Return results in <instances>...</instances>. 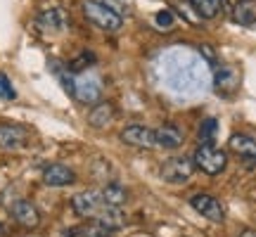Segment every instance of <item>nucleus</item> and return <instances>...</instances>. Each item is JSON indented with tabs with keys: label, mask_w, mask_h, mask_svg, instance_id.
I'll return each mask as SVG.
<instances>
[{
	"label": "nucleus",
	"mask_w": 256,
	"mask_h": 237,
	"mask_svg": "<svg viewBox=\"0 0 256 237\" xmlns=\"http://www.w3.org/2000/svg\"><path fill=\"white\" fill-rule=\"evenodd\" d=\"M28 142V130L19 124H0V150H22Z\"/></svg>",
	"instance_id": "obj_9"
},
{
	"label": "nucleus",
	"mask_w": 256,
	"mask_h": 237,
	"mask_svg": "<svg viewBox=\"0 0 256 237\" xmlns=\"http://www.w3.org/2000/svg\"><path fill=\"white\" fill-rule=\"evenodd\" d=\"M228 147L232 154L240 156V162L244 166H249V168L256 166V140L254 138L244 136V133H235V136L230 138Z\"/></svg>",
	"instance_id": "obj_10"
},
{
	"label": "nucleus",
	"mask_w": 256,
	"mask_h": 237,
	"mask_svg": "<svg viewBox=\"0 0 256 237\" xmlns=\"http://www.w3.org/2000/svg\"><path fill=\"white\" fill-rule=\"evenodd\" d=\"M190 8L200 19H216L223 10V0H190Z\"/></svg>",
	"instance_id": "obj_19"
},
{
	"label": "nucleus",
	"mask_w": 256,
	"mask_h": 237,
	"mask_svg": "<svg viewBox=\"0 0 256 237\" xmlns=\"http://www.w3.org/2000/svg\"><path fill=\"white\" fill-rule=\"evenodd\" d=\"M83 17L88 19L92 26L102 28L107 34H116L124 26V19L116 12H112L102 0H83Z\"/></svg>",
	"instance_id": "obj_2"
},
{
	"label": "nucleus",
	"mask_w": 256,
	"mask_h": 237,
	"mask_svg": "<svg viewBox=\"0 0 256 237\" xmlns=\"http://www.w3.org/2000/svg\"><path fill=\"white\" fill-rule=\"evenodd\" d=\"M100 237H112V232H104V235H100Z\"/></svg>",
	"instance_id": "obj_27"
},
{
	"label": "nucleus",
	"mask_w": 256,
	"mask_h": 237,
	"mask_svg": "<svg viewBox=\"0 0 256 237\" xmlns=\"http://www.w3.org/2000/svg\"><path fill=\"white\" fill-rule=\"evenodd\" d=\"M216 130H218V121H216L214 116L204 118V121L200 124V130H197V140H200V145H214Z\"/></svg>",
	"instance_id": "obj_21"
},
{
	"label": "nucleus",
	"mask_w": 256,
	"mask_h": 237,
	"mask_svg": "<svg viewBox=\"0 0 256 237\" xmlns=\"http://www.w3.org/2000/svg\"><path fill=\"white\" fill-rule=\"evenodd\" d=\"M74 98L81 104L102 102V86L90 74H74Z\"/></svg>",
	"instance_id": "obj_5"
},
{
	"label": "nucleus",
	"mask_w": 256,
	"mask_h": 237,
	"mask_svg": "<svg viewBox=\"0 0 256 237\" xmlns=\"http://www.w3.org/2000/svg\"><path fill=\"white\" fill-rule=\"evenodd\" d=\"M107 204L102 200V192H95V190H83L78 194H74L72 200V209L76 216H81V218H98L102 214Z\"/></svg>",
	"instance_id": "obj_4"
},
{
	"label": "nucleus",
	"mask_w": 256,
	"mask_h": 237,
	"mask_svg": "<svg viewBox=\"0 0 256 237\" xmlns=\"http://www.w3.org/2000/svg\"><path fill=\"white\" fill-rule=\"evenodd\" d=\"M43 182L50 188H66L76 182V174L64 164H50L43 168Z\"/></svg>",
	"instance_id": "obj_14"
},
{
	"label": "nucleus",
	"mask_w": 256,
	"mask_h": 237,
	"mask_svg": "<svg viewBox=\"0 0 256 237\" xmlns=\"http://www.w3.org/2000/svg\"><path fill=\"white\" fill-rule=\"evenodd\" d=\"M192 171H194L192 159H188V156H174V159H168L162 166V178L166 182H171V185H183V182L190 180Z\"/></svg>",
	"instance_id": "obj_6"
},
{
	"label": "nucleus",
	"mask_w": 256,
	"mask_h": 237,
	"mask_svg": "<svg viewBox=\"0 0 256 237\" xmlns=\"http://www.w3.org/2000/svg\"><path fill=\"white\" fill-rule=\"evenodd\" d=\"M90 64H95V55H92V52H83V55H78L74 60L72 74H76L78 69H86V66H90Z\"/></svg>",
	"instance_id": "obj_25"
},
{
	"label": "nucleus",
	"mask_w": 256,
	"mask_h": 237,
	"mask_svg": "<svg viewBox=\"0 0 256 237\" xmlns=\"http://www.w3.org/2000/svg\"><path fill=\"white\" fill-rule=\"evenodd\" d=\"M190 206L197 211V214H202L204 218L214 220V223H220V220L226 218L223 204H220L214 194H209V192H197V194H192V197H190Z\"/></svg>",
	"instance_id": "obj_7"
},
{
	"label": "nucleus",
	"mask_w": 256,
	"mask_h": 237,
	"mask_svg": "<svg viewBox=\"0 0 256 237\" xmlns=\"http://www.w3.org/2000/svg\"><path fill=\"white\" fill-rule=\"evenodd\" d=\"M154 26L159 31H174L176 28V17L171 10H159L154 14Z\"/></svg>",
	"instance_id": "obj_22"
},
{
	"label": "nucleus",
	"mask_w": 256,
	"mask_h": 237,
	"mask_svg": "<svg viewBox=\"0 0 256 237\" xmlns=\"http://www.w3.org/2000/svg\"><path fill=\"white\" fill-rule=\"evenodd\" d=\"M211 83H214V88H216L220 95H232V92L238 90V86H240V74H238L235 66H230V64H220V66L214 69Z\"/></svg>",
	"instance_id": "obj_11"
},
{
	"label": "nucleus",
	"mask_w": 256,
	"mask_h": 237,
	"mask_svg": "<svg viewBox=\"0 0 256 237\" xmlns=\"http://www.w3.org/2000/svg\"><path fill=\"white\" fill-rule=\"evenodd\" d=\"M107 8L112 10V12H116L121 19L124 17H128V14H133V0H102Z\"/></svg>",
	"instance_id": "obj_23"
},
{
	"label": "nucleus",
	"mask_w": 256,
	"mask_h": 237,
	"mask_svg": "<svg viewBox=\"0 0 256 237\" xmlns=\"http://www.w3.org/2000/svg\"><path fill=\"white\" fill-rule=\"evenodd\" d=\"M95 220H98L100 226H104L107 230H112V232H114V230H119V228H124V226H126V214L121 211V206H104V209H102V214Z\"/></svg>",
	"instance_id": "obj_18"
},
{
	"label": "nucleus",
	"mask_w": 256,
	"mask_h": 237,
	"mask_svg": "<svg viewBox=\"0 0 256 237\" xmlns=\"http://www.w3.org/2000/svg\"><path fill=\"white\" fill-rule=\"evenodd\" d=\"M192 164L194 168H200L202 174L206 176H218L226 166H228V156L223 150L214 145H200L192 154Z\"/></svg>",
	"instance_id": "obj_3"
},
{
	"label": "nucleus",
	"mask_w": 256,
	"mask_h": 237,
	"mask_svg": "<svg viewBox=\"0 0 256 237\" xmlns=\"http://www.w3.org/2000/svg\"><path fill=\"white\" fill-rule=\"evenodd\" d=\"M156 74L166 88L176 95L192 98L209 88L211 74L206 60L185 46H176L164 50L156 60Z\"/></svg>",
	"instance_id": "obj_1"
},
{
	"label": "nucleus",
	"mask_w": 256,
	"mask_h": 237,
	"mask_svg": "<svg viewBox=\"0 0 256 237\" xmlns=\"http://www.w3.org/2000/svg\"><path fill=\"white\" fill-rule=\"evenodd\" d=\"M17 98V90L12 88V81H10L8 74L0 72V100H14Z\"/></svg>",
	"instance_id": "obj_24"
},
{
	"label": "nucleus",
	"mask_w": 256,
	"mask_h": 237,
	"mask_svg": "<svg viewBox=\"0 0 256 237\" xmlns=\"http://www.w3.org/2000/svg\"><path fill=\"white\" fill-rule=\"evenodd\" d=\"M10 214H12V218L17 220L19 226H24V228H38V223H40V214H38L36 204L28 200H17L10 206Z\"/></svg>",
	"instance_id": "obj_12"
},
{
	"label": "nucleus",
	"mask_w": 256,
	"mask_h": 237,
	"mask_svg": "<svg viewBox=\"0 0 256 237\" xmlns=\"http://www.w3.org/2000/svg\"><path fill=\"white\" fill-rule=\"evenodd\" d=\"M232 19L240 26H256V0H238Z\"/></svg>",
	"instance_id": "obj_16"
},
{
	"label": "nucleus",
	"mask_w": 256,
	"mask_h": 237,
	"mask_svg": "<svg viewBox=\"0 0 256 237\" xmlns=\"http://www.w3.org/2000/svg\"><path fill=\"white\" fill-rule=\"evenodd\" d=\"M114 121V107H112L110 102H98V104H92L90 114H88V124L92 128H107Z\"/></svg>",
	"instance_id": "obj_17"
},
{
	"label": "nucleus",
	"mask_w": 256,
	"mask_h": 237,
	"mask_svg": "<svg viewBox=\"0 0 256 237\" xmlns=\"http://www.w3.org/2000/svg\"><path fill=\"white\" fill-rule=\"evenodd\" d=\"M240 237H256V230H242Z\"/></svg>",
	"instance_id": "obj_26"
},
{
	"label": "nucleus",
	"mask_w": 256,
	"mask_h": 237,
	"mask_svg": "<svg viewBox=\"0 0 256 237\" xmlns=\"http://www.w3.org/2000/svg\"><path fill=\"white\" fill-rule=\"evenodd\" d=\"M36 26L43 34H62L69 28V14L64 8H48L36 17Z\"/></svg>",
	"instance_id": "obj_8"
},
{
	"label": "nucleus",
	"mask_w": 256,
	"mask_h": 237,
	"mask_svg": "<svg viewBox=\"0 0 256 237\" xmlns=\"http://www.w3.org/2000/svg\"><path fill=\"white\" fill-rule=\"evenodd\" d=\"M183 128H178L176 124H164V126L154 128V145L164 147V150H176L183 145Z\"/></svg>",
	"instance_id": "obj_15"
},
{
	"label": "nucleus",
	"mask_w": 256,
	"mask_h": 237,
	"mask_svg": "<svg viewBox=\"0 0 256 237\" xmlns=\"http://www.w3.org/2000/svg\"><path fill=\"white\" fill-rule=\"evenodd\" d=\"M102 200H104L107 206H121L128 200V190L119 182H107L104 190H102Z\"/></svg>",
	"instance_id": "obj_20"
},
{
	"label": "nucleus",
	"mask_w": 256,
	"mask_h": 237,
	"mask_svg": "<svg viewBox=\"0 0 256 237\" xmlns=\"http://www.w3.org/2000/svg\"><path fill=\"white\" fill-rule=\"evenodd\" d=\"M121 140L130 147L150 150V147H154V130L145 126H126L121 130Z\"/></svg>",
	"instance_id": "obj_13"
}]
</instances>
